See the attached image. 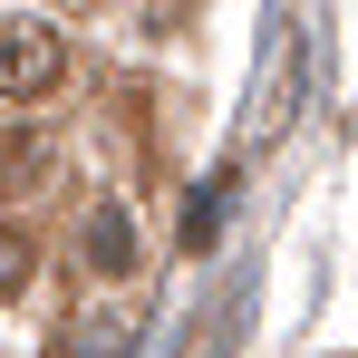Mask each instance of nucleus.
Listing matches in <instances>:
<instances>
[{"instance_id":"f257e3e1","label":"nucleus","mask_w":358,"mask_h":358,"mask_svg":"<svg viewBox=\"0 0 358 358\" xmlns=\"http://www.w3.org/2000/svg\"><path fill=\"white\" fill-rule=\"evenodd\" d=\"M68 78V49L49 20H0V97H39Z\"/></svg>"},{"instance_id":"f03ea898","label":"nucleus","mask_w":358,"mask_h":358,"mask_svg":"<svg viewBox=\"0 0 358 358\" xmlns=\"http://www.w3.org/2000/svg\"><path fill=\"white\" fill-rule=\"evenodd\" d=\"M87 262H97L107 281L136 271V223H126V203H97V213H87Z\"/></svg>"},{"instance_id":"7ed1b4c3","label":"nucleus","mask_w":358,"mask_h":358,"mask_svg":"<svg viewBox=\"0 0 358 358\" xmlns=\"http://www.w3.org/2000/svg\"><path fill=\"white\" fill-rule=\"evenodd\" d=\"M213 233H223V184H203V194L184 203V242H194V252H213Z\"/></svg>"},{"instance_id":"20e7f679","label":"nucleus","mask_w":358,"mask_h":358,"mask_svg":"<svg viewBox=\"0 0 358 358\" xmlns=\"http://www.w3.org/2000/svg\"><path fill=\"white\" fill-rule=\"evenodd\" d=\"M39 136H0V184H39Z\"/></svg>"},{"instance_id":"39448f33","label":"nucleus","mask_w":358,"mask_h":358,"mask_svg":"<svg viewBox=\"0 0 358 358\" xmlns=\"http://www.w3.org/2000/svg\"><path fill=\"white\" fill-rule=\"evenodd\" d=\"M20 281H29V242H20V233H10V223H0V300L20 291Z\"/></svg>"}]
</instances>
